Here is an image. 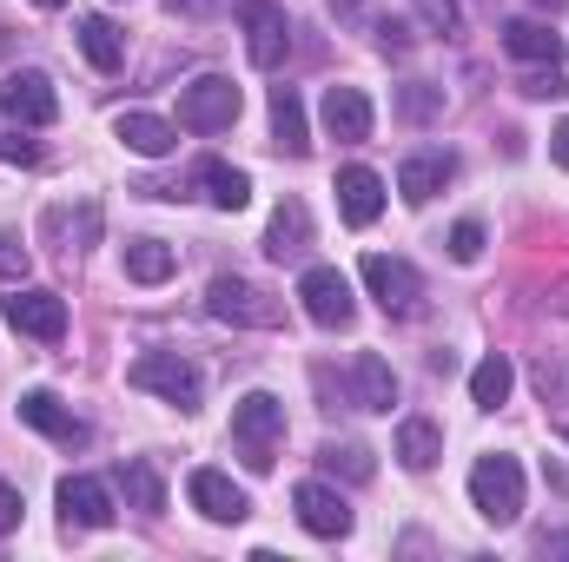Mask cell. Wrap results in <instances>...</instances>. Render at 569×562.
Masks as SVG:
<instances>
[{
	"label": "cell",
	"mask_w": 569,
	"mask_h": 562,
	"mask_svg": "<svg viewBox=\"0 0 569 562\" xmlns=\"http://www.w3.org/2000/svg\"><path fill=\"white\" fill-rule=\"evenodd\" d=\"M279 436H284V404L272 391H246L239 404H232V443H239V456H246V470H272L279 456Z\"/></svg>",
	"instance_id": "1"
},
{
	"label": "cell",
	"mask_w": 569,
	"mask_h": 562,
	"mask_svg": "<svg viewBox=\"0 0 569 562\" xmlns=\"http://www.w3.org/2000/svg\"><path fill=\"white\" fill-rule=\"evenodd\" d=\"M206 311H212L219 324H239V331H279L284 324L279 298L259 291L252 279H239V272H219V279L206 284Z\"/></svg>",
	"instance_id": "2"
},
{
	"label": "cell",
	"mask_w": 569,
	"mask_h": 562,
	"mask_svg": "<svg viewBox=\"0 0 569 562\" xmlns=\"http://www.w3.org/2000/svg\"><path fill=\"white\" fill-rule=\"evenodd\" d=\"M470 503H477V516L483 523H497V530H510L517 516H523V463L517 456H477V470H470Z\"/></svg>",
	"instance_id": "3"
},
{
	"label": "cell",
	"mask_w": 569,
	"mask_h": 562,
	"mask_svg": "<svg viewBox=\"0 0 569 562\" xmlns=\"http://www.w3.org/2000/svg\"><path fill=\"white\" fill-rule=\"evenodd\" d=\"M127 384L146 391V398H166L172 411H199V398H206L199 364H186L179 351H140V358H133V371H127Z\"/></svg>",
	"instance_id": "4"
},
{
	"label": "cell",
	"mask_w": 569,
	"mask_h": 562,
	"mask_svg": "<svg viewBox=\"0 0 569 562\" xmlns=\"http://www.w3.org/2000/svg\"><path fill=\"white\" fill-rule=\"evenodd\" d=\"M239 120V87L226 73H199L192 87H179V127L186 133H226Z\"/></svg>",
	"instance_id": "5"
},
{
	"label": "cell",
	"mask_w": 569,
	"mask_h": 562,
	"mask_svg": "<svg viewBox=\"0 0 569 562\" xmlns=\"http://www.w3.org/2000/svg\"><path fill=\"white\" fill-rule=\"evenodd\" d=\"M298 304H305V318L325 324V331H345V324L358 318L351 279H345L338 265H305V272H298Z\"/></svg>",
	"instance_id": "6"
},
{
	"label": "cell",
	"mask_w": 569,
	"mask_h": 562,
	"mask_svg": "<svg viewBox=\"0 0 569 562\" xmlns=\"http://www.w3.org/2000/svg\"><path fill=\"white\" fill-rule=\"evenodd\" d=\"M239 33H246V53L259 73H279L284 53H291V20H284L279 0H239Z\"/></svg>",
	"instance_id": "7"
},
{
	"label": "cell",
	"mask_w": 569,
	"mask_h": 562,
	"mask_svg": "<svg viewBox=\"0 0 569 562\" xmlns=\"http://www.w3.org/2000/svg\"><path fill=\"white\" fill-rule=\"evenodd\" d=\"M358 279L365 291L391 311V318H411L418 304H425V279H418V265L411 259H391V252H371L365 265H358Z\"/></svg>",
	"instance_id": "8"
},
{
	"label": "cell",
	"mask_w": 569,
	"mask_h": 562,
	"mask_svg": "<svg viewBox=\"0 0 569 562\" xmlns=\"http://www.w3.org/2000/svg\"><path fill=\"white\" fill-rule=\"evenodd\" d=\"M0 113H7L13 127H53V120H60V93H53V80H47L40 67H13V73L0 80Z\"/></svg>",
	"instance_id": "9"
},
{
	"label": "cell",
	"mask_w": 569,
	"mask_h": 562,
	"mask_svg": "<svg viewBox=\"0 0 569 562\" xmlns=\"http://www.w3.org/2000/svg\"><path fill=\"white\" fill-rule=\"evenodd\" d=\"M0 311H7V324L20 331V338H40V344H60L67 338V298L60 291H40V284H13V298H0Z\"/></svg>",
	"instance_id": "10"
},
{
	"label": "cell",
	"mask_w": 569,
	"mask_h": 562,
	"mask_svg": "<svg viewBox=\"0 0 569 562\" xmlns=\"http://www.w3.org/2000/svg\"><path fill=\"white\" fill-rule=\"evenodd\" d=\"M291 510H298V523H305L318 543H338V536H351V503H345L331 483H318V476H305V483L291 490Z\"/></svg>",
	"instance_id": "11"
},
{
	"label": "cell",
	"mask_w": 569,
	"mask_h": 562,
	"mask_svg": "<svg viewBox=\"0 0 569 562\" xmlns=\"http://www.w3.org/2000/svg\"><path fill=\"white\" fill-rule=\"evenodd\" d=\"M186 496H192V510H199L206 523H246V516H252V496H246L226 470H212V463L186 476Z\"/></svg>",
	"instance_id": "12"
},
{
	"label": "cell",
	"mask_w": 569,
	"mask_h": 562,
	"mask_svg": "<svg viewBox=\"0 0 569 562\" xmlns=\"http://www.w3.org/2000/svg\"><path fill=\"white\" fill-rule=\"evenodd\" d=\"M53 503H60V523H67V530H107V523L120 516V510H113V490H107L100 476H60Z\"/></svg>",
	"instance_id": "13"
},
{
	"label": "cell",
	"mask_w": 569,
	"mask_h": 562,
	"mask_svg": "<svg viewBox=\"0 0 569 562\" xmlns=\"http://www.w3.org/2000/svg\"><path fill=\"white\" fill-rule=\"evenodd\" d=\"M20 423H33L40 436H53V443H67V450H87V443H93V430L73 418L53 391H27V398H20Z\"/></svg>",
	"instance_id": "14"
},
{
	"label": "cell",
	"mask_w": 569,
	"mask_h": 562,
	"mask_svg": "<svg viewBox=\"0 0 569 562\" xmlns=\"http://www.w3.org/2000/svg\"><path fill=\"white\" fill-rule=\"evenodd\" d=\"M457 179V152H411L405 165H398V192H405V205H430L443 185Z\"/></svg>",
	"instance_id": "15"
},
{
	"label": "cell",
	"mask_w": 569,
	"mask_h": 562,
	"mask_svg": "<svg viewBox=\"0 0 569 562\" xmlns=\"http://www.w3.org/2000/svg\"><path fill=\"white\" fill-rule=\"evenodd\" d=\"M338 212H345V225H378V212H385V179L371 172V165H345L338 172Z\"/></svg>",
	"instance_id": "16"
},
{
	"label": "cell",
	"mask_w": 569,
	"mask_h": 562,
	"mask_svg": "<svg viewBox=\"0 0 569 562\" xmlns=\"http://www.w3.org/2000/svg\"><path fill=\"white\" fill-rule=\"evenodd\" d=\"M325 133L345 145L371 140V100H365V87H325Z\"/></svg>",
	"instance_id": "17"
},
{
	"label": "cell",
	"mask_w": 569,
	"mask_h": 562,
	"mask_svg": "<svg viewBox=\"0 0 569 562\" xmlns=\"http://www.w3.org/2000/svg\"><path fill=\"white\" fill-rule=\"evenodd\" d=\"M351 404L358 411H391L398 404V371L378 351H358L351 358Z\"/></svg>",
	"instance_id": "18"
},
{
	"label": "cell",
	"mask_w": 569,
	"mask_h": 562,
	"mask_svg": "<svg viewBox=\"0 0 569 562\" xmlns=\"http://www.w3.org/2000/svg\"><path fill=\"white\" fill-rule=\"evenodd\" d=\"M73 33H80V53H87L100 73H120V67H127V33H120L107 13H80Z\"/></svg>",
	"instance_id": "19"
},
{
	"label": "cell",
	"mask_w": 569,
	"mask_h": 562,
	"mask_svg": "<svg viewBox=\"0 0 569 562\" xmlns=\"http://www.w3.org/2000/svg\"><path fill=\"white\" fill-rule=\"evenodd\" d=\"M503 53L530 60V67H557L563 60V33H550L543 20H503Z\"/></svg>",
	"instance_id": "20"
},
{
	"label": "cell",
	"mask_w": 569,
	"mask_h": 562,
	"mask_svg": "<svg viewBox=\"0 0 569 562\" xmlns=\"http://www.w3.org/2000/svg\"><path fill=\"white\" fill-rule=\"evenodd\" d=\"M192 185L219 205V212H239L246 199H252V179L239 172V165H226V159H199V172H192Z\"/></svg>",
	"instance_id": "21"
},
{
	"label": "cell",
	"mask_w": 569,
	"mask_h": 562,
	"mask_svg": "<svg viewBox=\"0 0 569 562\" xmlns=\"http://www.w3.org/2000/svg\"><path fill=\"white\" fill-rule=\"evenodd\" d=\"M305 245H311V212H305V199H284L279 212H272V232H266V252L272 259H305Z\"/></svg>",
	"instance_id": "22"
},
{
	"label": "cell",
	"mask_w": 569,
	"mask_h": 562,
	"mask_svg": "<svg viewBox=\"0 0 569 562\" xmlns=\"http://www.w3.org/2000/svg\"><path fill=\"white\" fill-rule=\"evenodd\" d=\"M272 145L284 159H305L311 152V133H305V100L291 87H272Z\"/></svg>",
	"instance_id": "23"
},
{
	"label": "cell",
	"mask_w": 569,
	"mask_h": 562,
	"mask_svg": "<svg viewBox=\"0 0 569 562\" xmlns=\"http://www.w3.org/2000/svg\"><path fill=\"white\" fill-rule=\"evenodd\" d=\"M510 391H517V364H510L503 351H490V358L470 371V404H477V411H497V404H510Z\"/></svg>",
	"instance_id": "24"
},
{
	"label": "cell",
	"mask_w": 569,
	"mask_h": 562,
	"mask_svg": "<svg viewBox=\"0 0 569 562\" xmlns=\"http://www.w3.org/2000/svg\"><path fill=\"white\" fill-rule=\"evenodd\" d=\"M113 140H127V152H140V159H166L179 133L166 120H152V113H120L113 120Z\"/></svg>",
	"instance_id": "25"
},
{
	"label": "cell",
	"mask_w": 569,
	"mask_h": 562,
	"mask_svg": "<svg viewBox=\"0 0 569 562\" xmlns=\"http://www.w3.org/2000/svg\"><path fill=\"white\" fill-rule=\"evenodd\" d=\"M179 272V252L166 239H127V279L133 284H166Z\"/></svg>",
	"instance_id": "26"
},
{
	"label": "cell",
	"mask_w": 569,
	"mask_h": 562,
	"mask_svg": "<svg viewBox=\"0 0 569 562\" xmlns=\"http://www.w3.org/2000/svg\"><path fill=\"white\" fill-rule=\"evenodd\" d=\"M113 483L127 490V503H133L140 516H159V510H166V483H159L152 456H133V463H120V476H113Z\"/></svg>",
	"instance_id": "27"
},
{
	"label": "cell",
	"mask_w": 569,
	"mask_h": 562,
	"mask_svg": "<svg viewBox=\"0 0 569 562\" xmlns=\"http://www.w3.org/2000/svg\"><path fill=\"white\" fill-rule=\"evenodd\" d=\"M437 456H443V430H437V423L430 418L398 423V463H405V470H430Z\"/></svg>",
	"instance_id": "28"
},
{
	"label": "cell",
	"mask_w": 569,
	"mask_h": 562,
	"mask_svg": "<svg viewBox=\"0 0 569 562\" xmlns=\"http://www.w3.org/2000/svg\"><path fill=\"white\" fill-rule=\"evenodd\" d=\"M47 232H60V239H67L60 252L73 259V252H87V245H93V232H100V205L87 199V205H80V219H73L67 205H53V212H47Z\"/></svg>",
	"instance_id": "29"
},
{
	"label": "cell",
	"mask_w": 569,
	"mask_h": 562,
	"mask_svg": "<svg viewBox=\"0 0 569 562\" xmlns=\"http://www.w3.org/2000/svg\"><path fill=\"white\" fill-rule=\"evenodd\" d=\"M318 470L325 476H345V483H371V450L365 443H318Z\"/></svg>",
	"instance_id": "30"
},
{
	"label": "cell",
	"mask_w": 569,
	"mask_h": 562,
	"mask_svg": "<svg viewBox=\"0 0 569 562\" xmlns=\"http://www.w3.org/2000/svg\"><path fill=\"white\" fill-rule=\"evenodd\" d=\"M443 113V87H430V80H411V87H398V120H411V127H430Z\"/></svg>",
	"instance_id": "31"
},
{
	"label": "cell",
	"mask_w": 569,
	"mask_h": 562,
	"mask_svg": "<svg viewBox=\"0 0 569 562\" xmlns=\"http://www.w3.org/2000/svg\"><path fill=\"white\" fill-rule=\"evenodd\" d=\"M450 259H457V265H477V259H483V225H477V219H457V225H450Z\"/></svg>",
	"instance_id": "32"
},
{
	"label": "cell",
	"mask_w": 569,
	"mask_h": 562,
	"mask_svg": "<svg viewBox=\"0 0 569 562\" xmlns=\"http://www.w3.org/2000/svg\"><path fill=\"white\" fill-rule=\"evenodd\" d=\"M569 93V73H563V60L557 67H537L530 80H523V100H563Z\"/></svg>",
	"instance_id": "33"
},
{
	"label": "cell",
	"mask_w": 569,
	"mask_h": 562,
	"mask_svg": "<svg viewBox=\"0 0 569 562\" xmlns=\"http://www.w3.org/2000/svg\"><path fill=\"white\" fill-rule=\"evenodd\" d=\"M27 265H33V252L20 245V232H0V279L20 284V279H27Z\"/></svg>",
	"instance_id": "34"
},
{
	"label": "cell",
	"mask_w": 569,
	"mask_h": 562,
	"mask_svg": "<svg viewBox=\"0 0 569 562\" xmlns=\"http://www.w3.org/2000/svg\"><path fill=\"white\" fill-rule=\"evenodd\" d=\"M418 13H425V20L437 27V33H457V27H463V13H457V0H418Z\"/></svg>",
	"instance_id": "35"
},
{
	"label": "cell",
	"mask_w": 569,
	"mask_h": 562,
	"mask_svg": "<svg viewBox=\"0 0 569 562\" xmlns=\"http://www.w3.org/2000/svg\"><path fill=\"white\" fill-rule=\"evenodd\" d=\"M20 516H27V503H20V490L0 476V536H13V530H20Z\"/></svg>",
	"instance_id": "36"
},
{
	"label": "cell",
	"mask_w": 569,
	"mask_h": 562,
	"mask_svg": "<svg viewBox=\"0 0 569 562\" xmlns=\"http://www.w3.org/2000/svg\"><path fill=\"white\" fill-rule=\"evenodd\" d=\"M378 47L385 53H411V27L405 20H378Z\"/></svg>",
	"instance_id": "37"
},
{
	"label": "cell",
	"mask_w": 569,
	"mask_h": 562,
	"mask_svg": "<svg viewBox=\"0 0 569 562\" xmlns=\"http://www.w3.org/2000/svg\"><path fill=\"white\" fill-rule=\"evenodd\" d=\"M0 159H7V165H33V159H40V145L13 133V140H0Z\"/></svg>",
	"instance_id": "38"
},
{
	"label": "cell",
	"mask_w": 569,
	"mask_h": 562,
	"mask_svg": "<svg viewBox=\"0 0 569 562\" xmlns=\"http://www.w3.org/2000/svg\"><path fill=\"white\" fill-rule=\"evenodd\" d=\"M166 7H172V13H192V20H199V13H219L226 0H166Z\"/></svg>",
	"instance_id": "39"
},
{
	"label": "cell",
	"mask_w": 569,
	"mask_h": 562,
	"mask_svg": "<svg viewBox=\"0 0 569 562\" xmlns=\"http://www.w3.org/2000/svg\"><path fill=\"white\" fill-rule=\"evenodd\" d=\"M550 159H557V165L569 172V120L557 127V133H550Z\"/></svg>",
	"instance_id": "40"
},
{
	"label": "cell",
	"mask_w": 569,
	"mask_h": 562,
	"mask_svg": "<svg viewBox=\"0 0 569 562\" xmlns=\"http://www.w3.org/2000/svg\"><path fill=\"white\" fill-rule=\"evenodd\" d=\"M543 556H569V536H543Z\"/></svg>",
	"instance_id": "41"
},
{
	"label": "cell",
	"mask_w": 569,
	"mask_h": 562,
	"mask_svg": "<svg viewBox=\"0 0 569 562\" xmlns=\"http://www.w3.org/2000/svg\"><path fill=\"white\" fill-rule=\"evenodd\" d=\"M331 13H358V0H331Z\"/></svg>",
	"instance_id": "42"
},
{
	"label": "cell",
	"mask_w": 569,
	"mask_h": 562,
	"mask_svg": "<svg viewBox=\"0 0 569 562\" xmlns=\"http://www.w3.org/2000/svg\"><path fill=\"white\" fill-rule=\"evenodd\" d=\"M537 7H550V13H557V7H569V0H537Z\"/></svg>",
	"instance_id": "43"
},
{
	"label": "cell",
	"mask_w": 569,
	"mask_h": 562,
	"mask_svg": "<svg viewBox=\"0 0 569 562\" xmlns=\"http://www.w3.org/2000/svg\"><path fill=\"white\" fill-rule=\"evenodd\" d=\"M33 7H67V0H33Z\"/></svg>",
	"instance_id": "44"
}]
</instances>
